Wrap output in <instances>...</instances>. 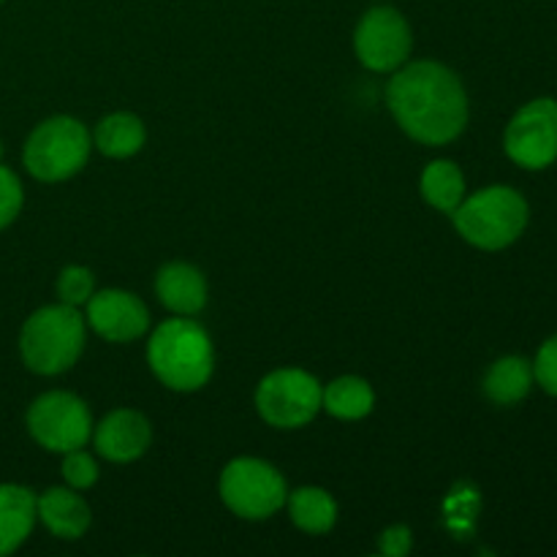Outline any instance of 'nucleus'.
Segmentation results:
<instances>
[{
  "label": "nucleus",
  "mask_w": 557,
  "mask_h": 557,
  "mask_svg": "<svg viewBox=\"0 0 557 557\" xmlns=\"http://www.w3.org/2000/svg\"><path fill=\"white\" fill-rule=\"evenodd\" d=\"M87 321L103 341L131 343L145 335L150 326V313L136 294L103 288L92 292V297L87 299Z\"/></svg>",
  "instance_id": "9b49d317"
},
{
  "label": "nucleus",
  "mask_w": 557,
  "mask_h": 557,
  "mask_svg": "<svg viewBox=\"0 0 557 557\" xmlns=\"http://www.w3.org/2000/svg\"><path fill=\"white\" fill-rule=\"evenodd\" d=\"M357 58L370 71H395L408 60L413 47L411 25L392 5H375L359 20L354 33Z\"/></svg>",
  "instance_id": "9d476101"
},
{
  "label": "nucleus",
  "mask_w": 557,
  "mask_h": 557,
  "mask_svg": "<svg viewBox=\"0 0 557 557\" xmlns=\"http://www.w3.org/2000/svg\"><path fill=\"white\" fill-rule=\"evenodd\" d=\"M63 476L69 482V487L74 490H87L98 482V466L87 451L71 449L65 451L63 460Z\"/></svg>",
  "instance_id": "5701e85b"
},
{
  "label": "nucleus",
  "mask_w": 557,
  "mask_h": 557,
  "mask_svg": "<svg viewBox=\"0 0 557 557\" xmlns=\"http://www.w3.org/2000/svg\"><path fill=\"white\" fill-rule=\"evenodd\" d=\"M411 544H413L411 528L392 525L379 536V553L386 557H403L411 553Z\"/></svg>",
  "instance_id": "393cba45"
},
{
  "label": "nucleus",
  "mask_w": 557,
  "mask_h": 557,
  "mask_svg": "<svg viewBox=\"0 0 557 557\" xmlns=\"http://www.w3.org/2000/svg\"><path fill=\"white\" fill-rule=\"evenodd\" d=\"M386 103L397 125L422 145H446L468 125V92L460 76L435 60H417L395 74Z\"/></svg>",
  "instance_id": "f257e3e1"
},
{
  "label": "nucleus",
  "mask_w": 557,
  "mask_h": 557,
  "mask_svg": "<svg viewBox=\"0 0 557 557\" xmlns=\"http://www.w3.org/2000/svg\"><path fill=\"white\" fill-rule=\"evenodd\" d=\"M451 218L460 237L468 239L473 248L504 250L522 237L531 210H528L525 196L517 194L515 188L490 185L462 199Z\"/></svg>",
  "instance_id": "20e7f679"
},
{
  "label": "nucleus",
  "mask_w": 557,
  "mask_h": 557,
  "mask_svg": "<svg viewBox=\"0 0 557 557\" xmlns=\"http://www.w3.org/2000/svg\"><path fill=\"white\" fill-rule=\"evenodd\" d=\"M85 351V319L76 308L60 302L38 308L22 324L20 354L27 370L38 375H60L74 368Z\"/></svg>",
  "instance_id": "7ed1b4c3"
},
{
  "label": "nucleus",
  "mask_w": 557,
  "mask_h": 557,
  "mask_svg": "<svg viewBox=\"0 0 557 557\" xmlns=\"http://www.w3.org/2000/svg\"><path fill=\"white\" fill-rule=\"evenodd\" d=\"M96 292V281H92V272L87 267H65L58 277V297L60 302L71 305V308H82L87 305V299Z\"/></svg>",
  "instance_id": "412c9836"
},
{
  "label": "nucleus",
  "mask_w": 557,
  "mask_h": 557,
  "mask_svg": "<svg viewBox=\"0 0 557 557\" xmlns=\"http://www.w3.org/2000/svg\"><path fill=\"white\" fill-rule=\"evenodd\" d=\"M533 364L525 357H500L484 375V395L495 406H517L533 386Z\"/></svg>",
  "instance_id": "dca6fc26"
},
{
  "label": "nucleus",
  "mask_w": 557,
  "mask_h": 557,
  "mask_svg": "<svg viewBox=\"0 0 557 557\" xmlns=\"http://www.w3.org/2000/svg\"><path fill=\"white\" fill-rule=\"evenodd\" d=\"M506 156L522 169L553 166L557 161V101L536 98L511 117L504 136Z\"/></svg>",
  "instance_id": "1a4fd4ad"
},
{
  "label": "nucleus",
  "mask_w": 557,
  "mask_h": 557,
  "mask_svg": "<svg viewBox=\"0 0 557 557\" xmlns=\"http://www.w3.org/2000/svg\"><path fill=\"white\" fill-rule=\"evenodd\" d=\"M90 145V134L79 120L58 114L33 128L22 150V161L27 172L41 183H60L74 177L85 166Z\"/></svg>",
  "instance_id": "39448f33"
},
{
  "label": "nucleus",
  "mask_w": 557,
  "mask_h": 557,
  "mask_svg": "<svg viewBox=\"0 0 557 557\" xmlns=\"http://www.w3.org/2000/svg\"><path fill=\"white\" fill-rule=\"evenodd\" d=\"M221 498L243 520H267L286 504V479L270 462L237 457L221 473Z\"/></svg>",
  "instance_id": "423d86ee"
},
{
  "label": "nucleus",
  "mask_w": 557,
  "mask_h": 557,
  "mask_svg": "<svg viewBox=\"0 0 557 557\" xmlns=\"http://www.w3.org/2000/svg\"><path fill=\"white\" fill-rule=\"evenodd\" d=\"M321 384L310 373L283 368L267 375L256 389V408L272 428L297 430L321 411Z\"/></svg>",
  "instance_id": "0eeeda50"
},
{
  "label": "nucleus",
  "mask_w": 557,
  "mask_h": 557,
  "mask_svg": "<svg viewBox=\"0 0 557 557\" xmlns=\"http://www.w3.org/2000/svg\"><path fill=\"white\" fill-rule=\"evenodd\" d=\"M533 379L547 395L557 397V335L544 341V346L539 348L533 359Z\"/></svg>",
  "instance_id": "b1692460"
},
{
  "label": "nucleus",
  "mask_w": 557,
  "mask_h": 557,
  "mask_svg": "<svg viewBox=\"0 0 557 557\" xmlns=\"http://www.w3.org/2000/svg\"><path fill=\"white\" fill-rule=\"evenodd\" d=\"M147 362L163 386L174 392H196L210 381L215 368L212 341L190 315L169 319L147 343Z\"/></svg>",
  "instance_id": "f03ea898"
},
{
  "label": "nucleus",
  "mask_w": 557,
  "mask_h": 557,
  "mask_svg": "<svg viewBox=\"0 0 557 557\" xmlns=\"http://www.w3.org/2000/svg\"><path fill=\"white\" fill-rule=\"evenodd\" d=\"M422 196L430 207L451 215L466 199V177L455 161H433L422 172Z\"/></svg>",
  "instance_id": "aec40b11"
},
{
  "label": "nucleus",
  "mask_w": 557,
  "mask_h": 557,
  "mask_svg": "<svg viewBox=\"0 0 557 557\" xmlns=\"http://www.w3.org/2000/svg\"><path fill=\"white\" fill-rule=\"evenodd\" d=\"M152 428L145 413L134 408H117L96 428V449L112 462H134L147 451Z\"/></svg>",
  "instance_id": "f8f14e48"
},
{
  "label": "nucleus",
  "mask_w": 557,
  "mask_h": 557,
  "mask_svg": "<svg viewBox=\"0 0 557 557\" xmlns=\"http://www.w3.org/2000/svg\"><path fill=\"white\" fill-rule=\"evenodd\" d=\"M0 3H3V0H0Z\"/></svg>",
  "instance_id": "bb28decb"
},
{
  "label": "nucleus",
  "mask_w": 557,
  "mask_h": 557,
  "mask_svg": "<svg viewBox=\"0 0 557 557\" xmlns=\"http://www.w3.org/2000/svg\"><path fill=\"white\" fill-rule=\"evenodd\" d=\"M288 515L292 522L305 533H330L337 520V504L326 490L321 487H299L288 495Z\"/></svg>",
  "instance_id": "a211bd4d"
},
{
  "label": "nucleus",
  "mask_w": 557,
  "mask_h": 557,
  "mask_svg": "<svg viewBox=\"0 0 557 557\" xmlns=\"http://www.w3.org/2000/svg\"><path fill=\"white\" fill-rule=\"evenodd\" d=\"M156 292L163 308L177 315H196L207 305V281L188 261H172L161 267L156 277Z\"/></svg>",
  "instance_id": "ddd939ff"
},
{
  "label": "nucleus",
  "mask_w": 557,
  "mask_h": 557,
  "mask_svg": "<svg viewBox=\"0 0 557 557\" xmlns=\"http://www.w3.org/2000/svg\"><path fill=\"white\" fill-rule=\"evenodd\" d=\"M375 406V392L373 386L364 379L357 375H343L335 379L332 384H326V389L321 392V408H326V413L337 419H364Z\"/></svg>",
  "instance_id": "6ab92c4d"
},
{
  "label": "nucleus",
  "mask_w": 557,
  "mask_h": 557,
  "mask_svg": "<svg viewBox=\"0 0 557 557\" xmlns=\"http://www.w3.org/2000/svg\"><path fill=\"white\" fill-rule=\"evenodd\" d=\"M147 131L136 114L114 112L96 125L92 145L109 158H131L145 147Z\"/></svg>",
  "instance_id": "f3484780"
},
{
  "label": "nucleus",
  "mask_w": 557,
  "mask_h": 557,
  "mask_svg": "<svg viewBox=\"0 0 557 557\" xmlns=\"http://www.w3.org/2000/svg\"><path fill=\"white\" fill-rule=\"evenodd\" d=\"M22 201H25V190H22L20 177L0 163V232L16 221Z\"/></svg>",
  "instance_id": "4be33fe9"
},
{
  "label": "nucleus",
  "mask_w": 557,
  "mask_h": 557,
  "mask_svg": "<svg viewBox=\"0 0 557 557\" xmlns=\"http://www.w3.org/2000/svg\"><path fill=\"white\" fill-rule=\"evenodd\" d=\"M38 520V498L22 484H0V557L16 553Z\"/></svg>",
  "instance_id": "4468645a"
},
{
  "label": "nucleus",
  "mask_w": 557,
  "mask_h": 557,
  "mask_svg": "<svg viewBox=\"0 0 557 557\" xmlns=\"http://www.w3.org/2000/svg\"><path fill=\"white\" fill-rule=\"evenodd\" d=\"M27 433L54 455L82 449L92 435V419L85 403L71 392H47L27 408Z\"/></svg>",
  "instance_id": "6e6552de"
},
{
  "label": "nucleus",
  "mask_w": 557,
  "mask_h": 557,
  "mask_svg": "<svg viewBox=\"0 0 557 557\" xmlns=\"http://www.w3.org/2000/svg\"><path fill=\"white\" fill-rule=\"evenodd\" d=\"M38 520L47 525L52 536L74 542L82 539L90 528V506L85 504L82 495L74 493V487H49L47 493L38 498Z\"/></svg>",
  "instance_id": "2eb2a0df"
},
{
  "label": "nucleus",
  "mask_w": 557,
  "mask_h": 557,
  "mask_svg": "<svg viewBox=\"0 0 557 557\" xmlns=\"http://www.w3.org/2000/svg\"><path fill=\"white\" fill-rule=\"evenodd\" d=\"M0 158H3V141H0Z\"/></svg>",
  "instance_id": "a878e982"
}]
</instances>
